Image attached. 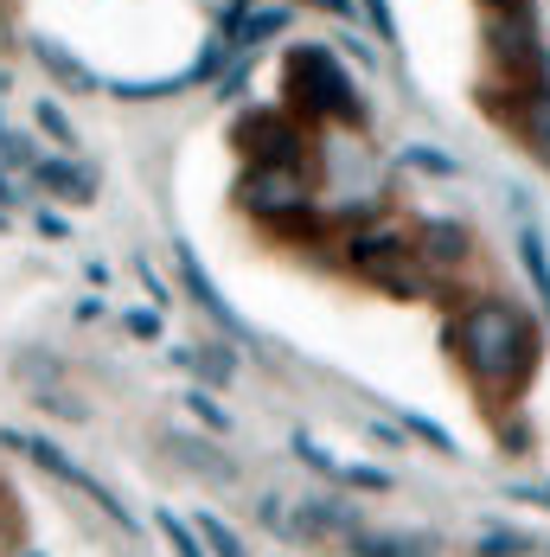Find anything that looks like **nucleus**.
Here are the masks:
<instances>
[{
	"instance_id": "f257e3e1",
	"label": "nucleus",
	"mask_w": 550,
	"mask_h": 557,
	"mask_svg": "<svg viewBox=\"0 0 550 557\" xmlns=\"http://www.w3.org/2000/svg\"><path fill=\"white\" fill-rule=\"evenodd\" d=\"M448 346L461 352L467 379L480 391H493V397H512V391L538 372V327H532V314H525L518 301H505V295L467 301L461 321L448 327Z\"/></svg>"
},
{
	"instance_id": "f03ea898",
	"label": "nucleus",
	"mask_w": 550,
	"mask_h": 557,
	"mask_svg": "<svg viewBox=\"0 0 550 557\" xmlns=\"http://www.w3.org/2000/svg\"><path fill=\"white\" fill-rule=\"evenodd\" d=\"M282 110L308 128H365V97L346 77V58L333 46H295L282 64Z\"/></svg>"
},
{
	"instance_id": "7ed1b4c3",
	"label": "nucleus",
	"mask_w": 550,
	"mask_h": 557,
	"mask_svg": "<svg viewBox=\"0 0 550 557\" xmlns=\"http://www.w3.org/2000/svg\"><path fill=\"white\" fill-rule=\"evenodd\" d=\"M237 206L263 224H288L321 212L314 206V161H250L237 180Z\"/></svg>"
},
{
	"instance_id": "20e7f679",
	"label": "nucleus",
	"mask_w": 550,
	"mask_h": 557,
	"mask_svg": "<svg viewBox=\"0 0 550 557\" xmlns=\"http://www.w3.org/2000/svg\"><path fill=\"white\" fill-rule=\"evenodd\" d=\"M230 141L243 161H314V128L288 110H250L230 122Z\"/></svg>"
},
{
	"instance_id": "39448f33",
	"label": "nucleus",
	"mask_w": 550,
	"mask_h": 557,
	"mask_svg": "<svg viewBox=\"0 0 550 557\" xmlns=\"http://www.w3.org/2000/svg\"><path fill=\"white\" fill-rule=\"evenodd\" d=\"M487 52L512 84L545 77V46H538V13H487Z\"/></svg>"
},
{
	"instance_id": "423d86ee",
	"label": "nucleus",
	"mask_w": 550,
	"mask_h": 557,
	"mask_svg": "<svg viewBox=\"0 0 550 557\" xmlns=\"http://www.w3.org/2000/svg\"><path fill=\"white\" fill-rule=\"evenodd\" d=\"M7 443H13V448H26V455H33V461H39L46 474H58L64 487H77V494H84V500L97 506L103 519H115L122 532H141V519H135L128 506L115 500V494H110V487H103V481H97V474H90V468H77V461H71V455H64V448H58V443H46V436H7Z\"/></svg>"
},
{
	"instance_id": "0eeeda50",
	"label": "nucleus",
	"mask_w": 550,
	"mask_h": 557,
	"mask_svg": "<svg viewBox=\"0 0 550 557\" xmlns=\"http://www.w3.org/2000/svg\"><path fill=\"white\" fill-rule=\"evenodd\" d=\"M173 263H179V288H186V295L199 301V314H212V327H218V334L250 339V321H243V314H237V308L224 301V288H218L212 276H205V263H199V250H192L186 237L173 244Z\"/></svg>"
},
{
	"instance_id": "6e6552de",
	"label": "nucleus",
	"mask_w": 550,
	"mask_h": 557,
	"mask_svg": "<svg viewBox=\"0 0 550 557\" xmlns=\"http://www.w3.org/2000/svg\"><path fill=\"white\" fill-rule=\"evenodd\" d=\"M505 103H512V110H499V115H512V122H518V141H525V148H532V161L550 173V77L505 84Z\"/></svg>"
},
{
	"instance_id": "1a4fd4ad",
	"label": "nucleus",
	"mask_w": 550,
	"mask_h": 557,
	"mask_svg": "<svg viewBox=\"0 0 550 557\" xmlns=\"http://www.w3.org/2000/svg\"><path fill=\"white\" fill-rule=\"evenodd\" d=\"M26 52L39 58V71H46L52 84H64L71 97H97V90H103V77H97L90 64H77V52H71V46H58V39H46V33H33V39H26Z\"/></svg>"
},
{
	"instance_id": "9d476101",
	"label": "nucleus",
	"mask_w": 550,
	"mask_h": 557,
	"mask_svg": "<svg viewBox=\"0 0 550 557\" xmlns=\"http://www.w3.org/2000/svg\"><path fill=\"white\" fill-rule=\"evenodd\" d=\"M33 180H39L52 199H71V206H90V199H97V173L84 168L77 154H64V148H58V154H39V161H33Z\"/></svg>"
},
{
	"instance_id": "9b49d317",
	"label": "nucleus",
	"mask_w": 550,
	"mask_h": 557,
	"mask_svg": "<svg viewBox=\"0 0 550 557\" xmlns=\"http://www.w3.org/2000/svg\"><path fill=\"white\" fill-rule=\"evenodd\" d=\"M359 276H378V270H390L397 257H410V244L397 237V231H352L346 237V250H339Z\"/></svg>"
},
{
	"instance_id": "f8f14e48",
	"label": "nucleus",
	"mask_w": 550,
	"mask_h": 557,
	"mask_svg": "<svg viewBox=\"0 0 550 557\" xmlns=\"http://www.w3.org/2000/svg\"><path fill=\"white\" fill-rule=\"evenodd\" d=\"M288 20H295V0H275V7H250L243 20H237V33H230V46L237 52H257V46H270L288 33Z\"/></svg>"
},
{
	"instance_id": "ddd939ff",
	"label": "nucleus",
	"mask_w": 550,
	"mask_h": 557,
	"mask_svg": "<svg viewBox=\"0 0 550 557\" xmlns=\"http://www.w3.org/2000/svg\"><path fill=\"white\" fill-rule=\"evenodd\" d=\"M416 257L429 263V270H454L461 257H467V231L448 219H429L423 224V237H416Z\"/></svg>"
},
{
	"instance_id": "4468645a",
	"label": "nucleus",
	"mask_w": 550,
	"mask_h": 557,
	"mask_svg": "<svg viewBox=\"0 0 550 557\" xmlns=\"http://www.w3.org/2000/svg\"><path fill=\"white\" fill-rule=\"evenodd\" d=\"M518 263H525V276L538 288V308H545V321H550V244L532 219H518Z\"/></svg>"
},
{
	"instance_id": "2eb2a0df",
	"label": "nucleus",
	"mask_w": 550,
	"mask_h": 557,
	"mask_svg": "<svg viewBox=\"0 0 550 557\" xmlns=\"http://www.w3.org/2000/svg\"><path fill=\"white\" fill-rule=\"evenodd\" d=\"M173 366L192 372V379H205V385H230V379H237V359H230L224 346H179Z\"/></svg>"
},
{
	"instance_id": "dca6fc26",
	"label": "nucleus",
	"mask_w": 550,
	"mask_h": 557,
	"mask_svg": "<svg viewBox=\"0 0 550 557\" xmlns=\"http://www.w3.org/2000/svg\"><path fill=\"white\" fill-rule=\"evenodd\" d=\"M397 168L429 173V180H461V161H454L448 148H436V141H403V148H397Z\"/></svg>"
},
{
	"instance_id": "f3484780",
	"label": "nucleus",
	"mask_w": 550,
	"mask_h": 557,
	"mask_svg": "<svg viewBox=\"0 0 550 557\" xmlns=\"http://www.w3.org/2000/svg\"><path fill=\"white\" fill-rule=\"evenodd\" d=\"M33 122H39V135H46V141H58L64 154H77V148H84L77 122L64 115V103H58V97H39V103H33Z\"/></svg>"
},
{
	"instance_id": "a211bd4d",
	"label": "nucleus",
	"mask_w": 550,
	"mask_h": 557,
	"mask_svg": "<svg viewBox=\"0 0 550 557\" xmlns=\"http://www.w3.org/2000/svg\"><path fill=\"white\" fill-rule=\"evenodd\" d=\"M103 90L122 97V103H166V97L192 90V71H179V77H154V84H103Z\"/></svg>"
},
{
	"instance_id": "6ab92c4d",
	"label": "nucleus",
	"mask_w": 550,
	"mask_h": 557,
	"mask_svg": "<svg viewBox=\"0 0 550 557\" xmlns=\"http://www.w3.org/2000/svg\"><path fill=\"white\" fill-rule=\"evenodd\" d=\"M46 148H33V135H20L13 122H7V110H0V168L13 173H33V161H39Z\"/></svg>"
},
{
	"instance_id": "aec40b11",
	"label": "nucleus",
	"mask_w": 550,
	"mask_h": 557,
	"mask_svg": "<svg viewBox=\"0 0 550 557\" xmlns=\"http://www.w3.org/2000/svg\"><path fill=\"white\" fill-rule=\"evenodd\" d=\"M359 557H429V539H378V532H352Z\"/></svg>"
},
{
	"instance_id": "412c9836",
	"label": "nucleus",
	"mask_w": 550,
	"mask_h": 557,
	"mask_svg": "<svg viewBox=\"0 0 550 557\" xmlns=\"http://www.w3.org/2000/svg\"><path fill=\"white\" fill-rule=\"evenodd\" d=\"M154 525L166 532V545H173V557H212V552H205V539H199V532H192V525H186L179 512H154Z\"/></svg>"
},
{
	"instance_id": "4be33fe9",
	"label": "nucleus",
	"mask_w": 550,
	"mask_h": 557,
	"mask_svg": "<svg viewBox=\"0 0 550 557\" xmlns=\"http://www.w3.org/2000/svg\"><path fill=\"white\" fill-rule=\"evenodd\" d=\"M199 539H205V552H212V557H250V552H243V539L224 525L218 512H199Z\"/></svg>"
},
{
	"instance_id": "5701e85b",
	"label": "nucleus",
	"mask_w": 550,
	"mask_h": 557,
	"mask_svg": "<svg viewBox=\"0 0 550 557\" xmlns=\"http://www.w3.org/2000/svg\"><path fill=\"white\" fill-rule=\"evenodd\" d=\"M230 58H237V46H230V39H212V46H205V52L192 58V64H186V71H192V84H218L224 77V64H230Z\"/></svg>"
},
{
	"instance_id": "b1692460",
	"label": "nucleus",
	"mask_w": 550,
	"mask_h": 557,
	"mask_svg": "<svg viewBox=\"0 0 550 557\" xmlns=\"http://www.w3.org/2000/svg\"><path fill=\"white\" fill-rule=\"evenodd\" d=\"M333 481L365 487V494H390V474H385V468H359V461H339V468H333Z\"/></svg>"
},
{
	"instance_id": "393cba45",
	"label": "nucleus",
	"mask_w": 550,
	"mask_h": 557,
	"mask_svg": "<svg viewBox=\"0 0 550 557\" xmlns=\"http://www.w3.org/2000/svg\"><path fill=\"white\" fill-rule=\"evenodd\" d=\"M403 430H410V436H423L429 448H441V455H461V448H454V436H448L441 423H429V417H416V410H403Z\"/></svg>"
},
{
	"instance_id": "a878e982",
	"label": "nucleus",
	"mask_w": 550,
	"mask_h": 557,
	"mask_svg": "<svg viewBox=\"0 0 550 557\" xmlns=\"http://www.w3.org/2000/svg\"><path fill=\"white\" fill-rule=\"evenodd\" d=\"M186 410H192V417H199V423H205V430H230V417H224V404L218 397H212V391H192V397H186Z\"/></svg>"
},
{
	"instance_id": "bb28decb",
	"label": "nucleus",
	"mask_w": 550,
	"mask_h": 557,
	"mask_svg": "<svg viewBox=\"0 0 550 557\" xmlns=\"http://www.w3.org/2000/svg\"><path fill=\"white\" fill-rule=\"evenodd\" d=\"M525 552H532L525 532H487V539H480V557H525Z\"/></svg>"
},
{
	"instance_id": "cd10ccee",
	"label": "nucleus",
	"mask_w": 550,
	"mask_h": 557,
	"mask_svg": "<svg viewBox=\"0 0 550 557\" xmlns=\"http://www.w3.org/2000/svg\"><path fill=\"white\" fill-rule=\"evenodd\" d=\"M333 52H339V58H352L359 71H378V52H372V46H365L359 33H339V39H333Z\"/></svg>"
},
{
	"instance_id": "c85d7f7f",
	"label": "nucleus",
	"mask_w": 550,
	"mask_h": 557,
	"mask_svg": "<svg viewBox=\"0 0 550 557\" xmlns=\"http://www.w3.org/2000/svg\"><path fill=\"white\" fill-rule=\"evenodd\" d=\"M128 334L135 339H161V308H135V314H128Z\"/></svg>"
},
{
	"instance_id": "c756f323",
	"label": "nucleus",
	"mask_w": 550,
	"mask_h": 557,
	"mask_svg": "<svg viewBox=\"0 0 550 557\" xmlns=\"http://www.w3.org/2000/svg\"><path fill=\"white\" fill-rule=\"evenodd\" d=\"M308 7H321V13H333V20H359V13H365L359 0H308Z\"/></svg>"
},
{
	"instance_id": "7c9ffc66",
	"label": "nucleus",
	"mask_w": 550,
	"mask_h": 557,
	"mask_svg": "<svg viewBox=\"0 0 550 557\" xmlns=\"http://www.w3.org/2000/svg\"><path fill=\"white\" fill-rule=\"evenodd\" d=\"M39 224V237H71V219H58V212H33Z\"/></svg>"
},
{
	"instance_id": "2f4dec72",
	"label": "nucleus",
	"mask_w": 550,
	"mask_h": 557,
	"mask_svg": "<svg viewBox=\"0 0 550 557\" xmlns=\"http://www.w3.org/2000/svg\"><path fill=\"white\" fill-rule=\"evenodd\" d=\"M512 500H532V506H550V481H538V487H532V481H518V487H512Z\"/></svg>"
},
{
	"instance_id": "473e14b6",
	"label": "nucleus",
	"mask_w": 550,
	"mask_h": 557,
	"mask_svg": "<svg viewBox=\"0 0 550 557\" xmlns=\"http://www.w3.org/2000/svg\"><path fill=\"white\" fill-rule=\"evenodd\" d=\"M20 206V180H13V168H0V212H13Z\"/></svg>"
},
{
	"instance_id": "72a5a7b5",
	"label": "nucleus",
	"mask_w": 550,
	"mask_h": 557,
	"mask_svg": "<svg viewBox=\"0 0 550 557\" xmlns=\"http://www.w3.org/2000/svg\"><path fill=\"white\" fill-rule=\"evenodd\" d=\"M135 276L148 282V295H154V301H166V288H161V276H154V270H148V257H135Z\"/></svg>"
},
{
	"instance_id": "f704fd0d",
	"label": "nucleus",
	"mask_w": 550,
	"mask_h": 557,
	"mask_svg": "<svg viewBox=\"0 0 550 557\" xmlns=\"http://www.w3.org/2000/svg\"><path fill=\"white\" fill-rule=\"evenodd\" d=\"M7 90H13V71H7V64H0V97H7Z\"/></svg>"
},
{
	"instance_id": "c9c22d12",
	"label": "nucleus",
	"mask_w": 550,
	"mask_h": 557,
	"mask_svg": "<svg viewBox=\"0 0 550 557\" xmlns=\"http://www.w3.org/2000/svg\"><path fill=\"white\" fill-rule=\"evenodd\" d=\"M0 231H7V212H0Z\"/></svg>"
},
{
	"instance_id": "e433bc0d",
	"label": "nucleus",
	"mask_w": 550,
	"mask_h": 557,
	"mask_svg": "<svg viewBox=\"0 0 550 557\" xmlns=\"http://www.w3.org/2000/svg\"><path fill=\"white\" fill-rule=\"evenodd\" d=\"M525 557H532V552H525Z\"/></svg>"
}]
</instances>
